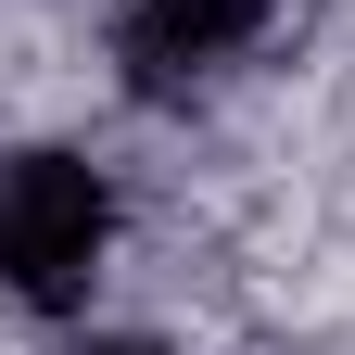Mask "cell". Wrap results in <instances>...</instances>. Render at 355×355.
<instances>
[{
	"label": "cell",
	"instance_id": "obj_1",
	"mask_svg": "<svg viewBox=\"0 0 355 355\" xmlns=\"http://www.w3.org/2000/svg\"><path fill=\"white\" fill-rule=\"evenodd\" d=\"M102 241H114V191L76 153H0V292L13 304H38V318L89 304Z\"/></svg>",
	"mask_w": 355,
	"mask_h": 355
},
{
	"label": "cell",
	"instance_id": "obj_2",
	"mask_svg": "<svg viewBox=\"0 0 355 355\" xmlns=\"http://www.w3.org/2000/svg\"><path fill=\"white\" fill-rule=\"evenodd\" d=\"M254 26H266V0H127L114 64H127L140 102H178V89L229 76V64L254 51Z\"/></svg>",
	"mask_w": 355,
	"mask_h": 355
},
{
	"label": "cell",
	"instance_id": "obj_3",
	"mask_svg": "<svg viewBox=\"0 0 355 355\" xmlns=\"http://www.w3.org/2000/svg\"><path fill=\"white\" fill-rule=\"evenodd\" d=\"M89 355H153V343H89Z\"/></svg>",
	"mask_w": 355,
	"mask_h": 355
}]
</instances>
